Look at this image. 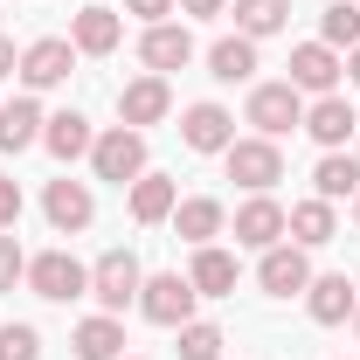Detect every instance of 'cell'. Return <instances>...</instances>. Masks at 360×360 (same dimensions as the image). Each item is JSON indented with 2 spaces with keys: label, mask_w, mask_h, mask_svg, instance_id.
I'll list each match as a JSON object with an SVG mask.
<instances>
[{
  "label": "cell",
  "mask_w": 360,
  "mask_h": 360,
  "mask_svg": "<svg viewBox=\"0 0 360 360\" xmlns=\"http://www.w3.org/2000/svg\"><path fill=\"white\" fill-rule=\"evenodd\" d=\"M14 70H21V56H14V42L0 35V77H14Z\"/></svg>",
  "instance_id": "35"
},
{
  "label": "cell",
  "mask_w": 360,
  "mask_h": 360,
  "mask_svg": "<svg viewBox=\"0 0 360 360\" xmlns=\"http://www.w3.org/2000/svg\"><path fill=\"white\" fill-rule=\"evenodd\" d=\"M194 305H201V291H194L180 270H160V277L139 284V312L153 319V326H174V333H180V326L194 319Z\"/></svg>",
  "instance_id": "2"
},
{
  "label": "cell",
  "mask_w": 360,
  "mask_h": 360,
  "mask_svg": "<svg viewBox=\"0 0 360 360\" xmlns=\"http://www.w3.org/2000/svg\"><path fill=\"white\" fill-rule=\"evenodd\" d=\"M354 139H360V132H354ZM354 160H360V153H354Z\"/></svg>",
  "instance_id": "40"
},
{
  "label": "cell",
  "mask_w": 360,
  "mask_h": 360,
  "mask_svg": "<svg viewBox=\"0 0 360 360\" xmlns=\"http://www.w3.org/2000/svg\"><path fill=\"white\" fill-rule=\"evenodd\" d=\"M139 284H146V270H139L132 250H104L97 264H90V298H97V312H125V305H139Z\"/></svg>",
  "instance_id": "1"
},
{
  "label": "cell",
  "mask_w": 360,
  "mask_h": 360,
  "mask_svg": "<svg viewBox=\"0 0 360 360\" xmlns=\"http://www.w3.org/2000/svg\"><path fill=\"white\" fill-rule=\"evenodd\" d=\"M90 167H97V180H118V187H132V180L146 174V132H132V125H111V132H97V146H90Z\"/></svg>",
  "instance_id": "5"
},
{
  "label": "cell",
  "mask_w": 360,
  "mask_h": 360,
  "mask_svg": "<svg viewBox=\"0 0 360 360\" xmlns=\"http://www.w3.org/2000/svg\"><path fill=\"white\" fill-rule=\"evenodd\" d=\"M222 167L236 187H250V194H270L277 180H284V153H277V139H236L222 153Z\"/></svg>",
  "instance_id": "3"
},
{
  "label": "cell",
  "mask_w": 360,
  "mask_h": 360,
  "mask_svg": "<svg viewBox=\"0 0 360 360\" xmlns=\"http://www.w3.org/2000/svg\"><path fill=\"white\" fill-rule=\"evenodd\" d=\"M222 326H208V319H187L180 326V360H222Z\"/></svg>",
  "instance_id": "29"
},
{
  "label": "cell",
  "mask_w": 360,
  "mask_h": 360,
  "mask_svg": "<svg viewBox=\"0 0 360 360\" xmlns=\"http://www.w3.org/2000/svg\"><path fill=\"white\" fill-rule=\"evenodd\" d=\"M354 222H360V194H354Z\"/></svg>",
  "instance_id": "37"
},
{
  "label": "cell",
  "mask_w": 360,
  "mask_h": 360,
  "mask_svg": "<svg viewBox=\"0 0 360 360\" xmlns=\"http://www.w3.org/2000/svg\"><path fill=\"white\" fill-rule=\"evenodd\" d=\"M42 146L56 153V160H84L90 146H97V132H90L84 111H56V118L42 125Z\"/></svg>",
  "instance_id": "25"
},
{
  "label": "cell",
  "mask_w": 360,
  "mask_h": 360,
  "mask_svg": "<svg viewBox=\"0 0 360 360\" xmlns=\"http://www.w3.org/2000/svg\"><path fill=\"white\" fill-rule=\"evenodd\" d=\"M257 284H264L270 298H305V284H312V257H305L298 243H277V250H264V264H257Z\"/></svg>",
  "instance_id": "10"
},
{
  "label": "cell",
  "mask_w": 360,
  "mask_h": 360,
  "mask_svg": "<svg viewBox=\"0 0 360 360\" xmlns=\"http://www.w3.org/2000/svg\"><path fill=\"white\" fill-rule=\"evenodd\" d=\"M333 229H340V215H333V201H298L291 215H284V236L298 243V250H319V243H333Z\"/></svg>",
  "instance_id": "23"
},
{
  "label": "cell",
  "mask_w": 360,
  "mask_h": 360,
  "mask_svg": "<svg viewBox=\"0 0 360 360\" xmlns=\"http://www.w3.org/2000/svg\"><path fill=\"white\" fill-rule=\"evenodd\" d=\"M319 42L326 49H360V0H333L319 14Z\"/></svg>",
  "instance_id": "28"
},
{
  "label": "cell",
  "mask_w": 360,
  "mask_h": 360,
  "mask_svg": "<svg viewBox=\"0 0 360 360\" xmlns=\"http://www.w3.org/2000/svg\"><path fill=\"white\" fill-rule=\"evenodd\" d=\"M243 118L257 125V139H284V132H298V125H305V97H298L291 84H257Z\"/></svg>",
  "instance_id": "6"
},
{
  "label": "cell",
  "mask_w": 360,
  "mask_h": 360,
  "mask_svg": "<svg viewBox=\"0 0 360 360\" xmlns=\"http://www.w3.org/2000/svg\"><path fill=\"white\" fill-rule=\"evenodd\" d=\"M125 14H139V21L153 28V21H167V14H180V7L174 0H125Z\"/></svg>",
  "instance_id": "33"
},
{
  "label": "cell",
  "mask_w": 360,
  "mask_h": 360,
  "mask_svg": "<svg viewBox=\"0 0 360 360\" xmlns=\"http://www.w3.org/2000/svg\"><path fill=\"white\" fill-rule=\"evenodd\" d=\"M42 215H49V229H56V236H77V229H90V215H97V194H90V180H49Z\"/></svg>",
  "instance_id": "13"
},
{
  "label": "cell",
  "mask_w": 360,
  "mask_h": 360,
  "mask_svg": "<svg viewBox=\"0 0 360 360\" xmlns=\"http://www.w3.org/2000/svg\"><path fill=\"white\" fill-rule=\"evenodd\" d=\"M0 360H42V333L28 319H7L0 326Z\"/></svg>",
  "instance_id": "30"
},
{
  "label": "cell",
  "mask_w": 360,
  "mask_h": 360,
  "mask_svg": "<svg viewBox=\"0 0 360 360\" xmlns=\"http://www.w3.org/2000/svg\"><path fill=\"white\" fill-rule=\"evenodd\" d=\"M21 277H28V250H21L14 229H0V291H14Z\"/></svg>",
  "instance_id": "31"
},
{
  "label": "cell",
  "mask_w": 360,
  "mask_h": 360,
  "mask_svg": "<svg viewBox=\"0 0 360 360\" xmlns=\"http://www.w3.org/2000/svg\"><path fill=\"white\" fill-rule=\"evenodd\" d=\"M354 305H360V291H354V277H347V270H326V277L305 284V312H312L319 326H347Z\"/></svg>",
  "instance_id": "15"
},
{
  "label": "cell",
  "mask_w": 360,
  "mask_h": 360,
  "mask_svg": "<svg viewBox=\"0 0 360 360\" xmlns=\"http://www.w3.org/2000/svg\"><path fill=\"white\" fill-rule=\"evenodd\" d=\"M222 229H229V208L215 201V194H194V201H180V208H174V236H187L194 250H201V243H215Z\"/></svg>",
  "instance_id": "19"
},
{
  "label": "cell",
  "mask_w": 360,
  "mask_h": 360,
  "mask_svg": "<svg viewBox=\"0 0 360 360\" xmlns=\"http://www.w3.org/2000/svg\"><path fill=\"white\" fill-rule=\"evenodd\" d=\"M187 284H194L201 298H229V291H236V257L215 250V243H201L194 264H187Z\"/></svg>",
  "instance_id": "20"
},
{
  "label": "cell",
  "mask_w": 360,
  "mask_h": 360,
  "mask_svg": "<svg viewBox=\"0 0 360 360\" xmlns=\"http://www.w3.org/2000/svg\"><path fill=\"white\" fill-rule=\"evenodd\" d=\"M118 354H125V326L111 312H97V319L77 326V360H118Z\"/></svg>",
  "instance_id": "26"
},
{
  "label": "cell",
  "mask_w": 360,
  "mask_h": 360,
  "mask_svg": "<svg viewBox=\"0 0 360 360\" xmlns=\"http://www.w3.org/2000/svg\"><path fill=\"white\" fill-rule=\"evenodd\" d=\"M42 104H35V90L28 97H14V104H0V153H28V146H42Z\"/></svg>",
  "instance_id": "18"
},
{
  "label": "cell",
  "mask_w": 360,
  "mask_h": 360,
  "mask_svg": "<svg viewBox=\"0 0 360 360\" xmlns=\"http://www.w3.org/2000/svg\"><path fill=\"white\" fill-rule=\"evenodd\" d=\"M21 208H28V201H21V187H14V180H0V229L21 222Z\"/></svg>",
  "instance_id": "32"
},
{
  "label": "cell",
  "mask_w": 360,
  "mask_h": 360,
  "mask_svg": "<svg viewBox=\"0 0 360 360\" xmlns=\"http://www.w3.org/2000/svg\"><path fill=\"white\" fill-rule=\"evenodd\" d=\"M305 132H312L319 146H326V153H340V146H347V139L360 132V111L347 104V97H340V90H333V97L305 104Z\"/></svg>",
  "instance_id": "16"
},
{
  "label": "cell",
  "mask_w": 360,
  "mask_h": 360,
  "mask_svg": "<svg viewBox=\"0 0 360 360\" xmlns=\"http://www.w3.org/2000/svg\"><path fill=\"white\" fill-rule=\"evenodd\" d=\"M312 194L333 201V208L354 201V194H360V160H354V153H326V160L312 167Z\"/></svg>",
  "instance_id": "22"
},
{
  "label": "cell",
  "mask_w": 360,
  "mask_h": 360,
  "mask_svg": "<svg viewBox=\"0 0 360 360\" xmlns=\"http://www.w3.org/2000/svg\"><path fill=\"white\" fill-rule=\"evenodd\" d=\"M180 14H194V21H215V14H229V0H174Z\"/></svg>",
  "instance_id": "34"
},
{
  "label": "cell",
  "mask_w": 360,
  "mask_h": 360,
  "mask_svg": "<svg viewBox=\"0 0 360 360\" xmlns=\"http://www.w3.org/2000/svg\"><path fill=\"white\" fill-rule=\"evenodd\" d=\"M118 360H139V354H118Z\"/></svg>",
  "instance_id": "38"
},
{
  "label": "cell",
  "mask_w": 360,
  "mask_h": 360,
  "mask_svg": "<svg viewBox=\"0 0 360 360\" xmlns=\"http://www.w3.org/2000/svg\"><path fill=\"white\" fill-rule=\"evenodd\" d=\"M340 70H347V63H340V49L298 42V49H291V77H284V84L298 90V97H333V90H340Z\"/></svg>",
  "instance_id": "8"
},
{
  "label": "cell",
  "mask_w": 360,
  "mask_h": 360,
  "mask_svg": "<svg viewBox=\"0 0 360 360\" xmlns=\"http://www.w3.org/2000/svg\"><path fill=\"white\" fill-rule=\"evenodd\" d=\"M180 139H187L194 153H229V146H236V118H229L222 104H187Z\"/></svg>",
  "instance_id": "17"
},
{
  "label": "cell",
  "mask_w": 360,
  "mask_h": 360,
  "mask_svg": "<svg viewBox=\"0 0 360 360\" xmlns=\"http://www.w3.org/2000/svg\"><path fill=\"white\" fill-rule=\"evenodd\" d=\"M291 21V0H236V35H250V42H264Z\"/></svg>",
  "instance_id": "27"
},
{
  "label": "cell",
  "mask_w": 360,
  "mask_h": 360,
  "mask_svg": "<svg viewBox=\"0 0 360 360\" xmlns=\"http://www.w3.org/2000/svg\"><path fill=\"white\" fill-rule=\"evenodd\" d=\"M28 291L49 298V305H70V298L90 291V270L77 264L70 250H42V257H28Z\"/></svg>",
  "instance_id": "4"
},
{
  "label": "cell",
  "mask_w": 360,
  "mask_h": 360,
  "mask_svg": "<svg viewBox=\"0 0 360 360\" xmlns=\"http://www.w3.org/2000/svg\"><path fill=\"white\" fill-rule=\"evenodd\" d=\"M70 70H77V42H70V35H42V42L21 49V84H28V90L70 84Z\"/></svg>",
  "instance_id": "7"
},
{
  "label": "cell",
  "mask_w": 360,
  "mask_h": 360,
  "mask_svg": "<svg viewBox=\"0 0 360 360\" xmlns=\"http://www.w3.org/2000/svg\"><path fill=\"white\" fill-rule=\"evenodd\" d=\"M174 208H180V187L167 174H139L132 180V222H174Z\"/></svg>",
  "instance_id": "21"
},
{
  "label": "cell",
  "mask_w": 360,
  "mask_h": 360,
  "mask_svg": "<svg viewBox=\"0 0 360 360\" xmlns=\"http://www.w3.org/2000/svg\"><path fill=\"white\" fill-rule=\"evenodd\" d=\"M347 77H354V84H360V49H347Z\"/></svg>",
  "instance_id": "36"
},
{
  "label": "cell",
  "mask_w": 360,
  "mask_h": 360,
  "mask_svg": "<svg viewBox=\"0 0 360 360\" xmlns=\"http://www.w3.org/2000/svg\"><path fill=\"white\" fill-rule=\"evenodd\" d=\"M284 215H291L284 201L250 194V201L236 208V243H243V250H257V257H264V250H277V243H284Z\"/></svg>",
  "instance_id": "12"
},
{
  "label": "cell",
  "mask_w": 360,
  "mask_h": 360,
  "mask_svg": "<svg viewBox=\"0 0 360 360\" xmlns=\"http://www.w3.org/2000/svg\"><path fill=\"white\" fill-rule=\"evenodd\" d=\"M70 42H77V56H111V49L125 42V21H118L104 0H90V7L70 14Z\"/></svg>",
  "instance_id": "14"
},
{
  "label": "cell",
  "mask_w": 360,
  "mask_h": 360,
  "mask_svg": "<svg viewBox=\"0 0 360 360\" xmlns=\"http://www.w3.org/2000/svg\"><path fill=\"white\" fill-rule=\"evenodd\" d=\"M174 111V90H167V77H132V84L118 90V125H132V132H146V125H160Z\"/></svg>",
  "instance_id": "9"
},
{
  "label": "cell",
  "mask_w": 360,
  "mask_h": 360,
  "mask_svg": "<svg viewBox=\"0 0 360 360\" xmlns=\"http://www.w3.org/2000/svg\"><path fill=\"white\" fill-rule=\"evenodd\" d=\"M139 63H146L153 77L187 70V63H194V35H187V21H153V28L139 35Z\"/></svg>",
  "instance_id": "11"
},
{
  "label": "cell",
  "mask_w": 360,
  "mask_h": 360,
  "mask_svg": "<svg viewBox=\"0 0 360 360\" xmlns=\"http://www.w3.org/2000/svg\"><path fill=\"white\" fill-rule=\"evenodd\" d=\"M354 326H360V305H354Z\"/></svg>",
  "instance_id": "39"
},
{
  "label": "cell",
  "mask_w": 360,
  "mask_h": 360,
  "mask_svg": "<svg viewBox=\"0 0 360 360\" xmlns=\"http://www.w3.org/2000/svg\"><path fill=\"white\" fill-rule=\"evenodd\" d=\"M208 77L215 84H250L257 77V42L250 35H222V42L208 49Z\"/></svg>",
  "instance_id": "24"
}]
</instances>
